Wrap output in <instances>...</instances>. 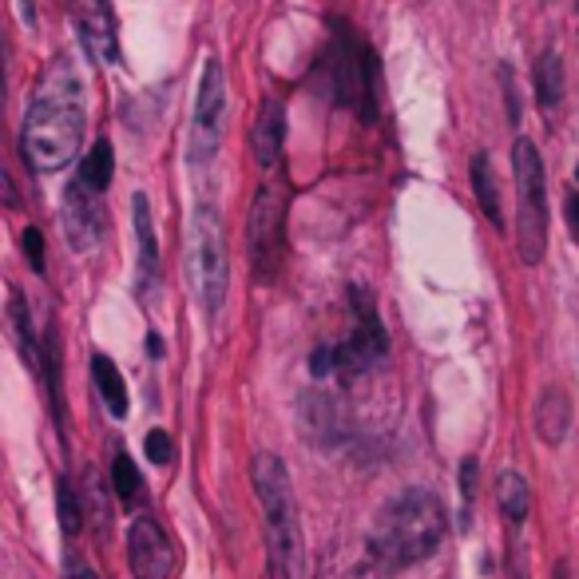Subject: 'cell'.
<instances>
[{
  "mask_svg": "<svg viewBox=\"0 0 579 579\" xmlns=\"http://www.w3.org/2000/svg\"><path fill=\"white\" fill-rule=\"evenodd\" d=\"M83 127H88V107H83V80L76 72L72 56H56L41 76V88L32 95L29 115H24L21 151L24 163L41 175L64 171L80 156Z\"/></svg>",
  "mask_w": 579,
  "mask_h": 579,
  "instance_id": "6da1fadb",
  "label": "cell"
},
{
  "mask_svg": "<svg viewBox=\"0 0 579 579\" xmlns=\"http://www.w3.org/2000/svg\"><path fill=\"white\" fill-rule=\"evenodd\" d=\"M441 540H445V504L429 488H405L373 520L370 556L382 568H409L433 556Z\"/></svg>",
  "mask_w": 579,
  "mask_h": 579,
  "instance_id": "7a4b0ae2",
  "label": "cell"
},
{
  "mask_svg": "<svg viewBox=\"0 0 579 579\" xmlns=\"http://www.w3.org/2000/svg\"><path fill=\"white\" fill-rule=\"evenodd\" d=\"M254 492H259L262 516H266V536H270V556L279 579H298L302 576V532H298V508H294V488H290V473L274 453H259L254 465Z\"/></svg>",
  "mask_w": 579,
  "mask_h": 579,
  "instance_id": "3957f363",
  "label": "cell"
},
{
  "mask_svg": "<svg viewBox=\"0 0 579 579\" xmlns=\"http://www.w3.org/2000/svg\"><path fill=\"white\" fill-rule=\"evenodd\" d=\"M186 279L203 314L218 321L227 302V238H223V218L211 203H198L186 223Z\"/></svg>",
  "mask_w": 579,
  "mask_h": 579,
  "instance_id": "277c9868",
  "label": "cell"
},
{
  "mask_svg": "<svg viewBox=\"0 0 579 579\" xmlns=\"http://www.w3.org/2000/svg\"><path fill=\"white\" fill-rule=\"evenodd\" d=\"M353 302V333L345 338L342 345H318L310 353V373L314 377H357V373L373 370V365L385 357V345H389V333H385L382 318L373 310V302L365 290L353 286L350 290Z\"/></svg>",
  "mask_w": 579,
  "mask_h": 579,
  "instance_id": "5b68a950",
  "label": "cell"
},
{
  "mask_svg": "<svg viewBox=\"0 0 579 579\" xmlns=\"http://www.w3.org/2000/svg\"><path fill=\"white\" fill-rule=\"evenodd\" d=\"M512 175H516V247L524 266H536L548 250V186H544V159L532 139L512 147Z\"/></svg>",
  "mask_w": 579,
  "mask_h": 579,
  "instance_id": "8992f818",
  "label": "cell"
},
{
  "mask_svg": "<svg viewBox=\"0 0 579 579\" xmlns=\"http://www.w3.org/2000/svg\"><path fill=\"white\" fill-rule=\"evenodd\" d=\"M321 68H326V88L333 92V100L353 107L362 120H373V107H377V60L345 24H333V44L326 60H321Z\"/></svg>",
  "mask_w": 579,
  "mask_h": 579,
  "instance_id": "52a82bcc",
  "label": "cell"
},
{
  "mask_svg": "<svg viewBox=\"0 0 579 579\" xmlns=\"http://www.w3.org/2000/svg\"><path fill=\"white\" fill-rule=\"evenodd\" d=\"M286 203L279 186H262L250 203L247 242H250V266L262 286L279 282L282 262H286Z\"/></svg>",
  "mask_w": 579,
  "mask_h": 579,
  "instance_id": "ba28073f",
  "label": "cell"
},
{
  "mask_svg": "<svg viewBox=\"0 0 579 579\" xmlns=\"http://www.w3.org/2000/svg\"><path fill=\"white\" fill-rule=\"evenodd\" d=\"M223 120H227V72L223 64H203V80H198L195 115H191V159L211 163L223 144Z\"/></svg>",
  "mask_w": 579,
  "mask_h": 579,
  "instance_id": "9c48e42d",
  "label": "cell"
},
{
  "mask_svg": "<svg viewBox=\"0 0 579 579\" xmlns=\"http://www.w3.org/2000/svg\"><path fill=\"white\" fill-rule=\"evenodd\" d=\"M68 16H72L76 41L95 64L120 60V29H115L112 0H68Z\"/></svg>",
  "mask_w": 579,
  "mask_h": 579,
  "instance_id": "30bf717a",
  "label": "cell"
},
{
  "mask_svg": "<svg viewBox=\"0 0 579 579\" xmlns=\"http://www.w3.org/2000/svg\"><path fill=\"white\" fill-rule=\"evenodd\" d=\"M60 227L76 254H88V250H95V242H100V195H95L80 175L64 186Z\"/></svg>",
  "mask_w": 579,
  "mask_h": 579,
  "instance_id": "8fae6325",
  "label": "cell"
},
{
  "mask_svg": "<svg viewBox=\"0 0 579 579\" xmlns=\"http://www.w3.org/2000/svg\"><path fill=\"white\" fill-rule=\"evenodd\" d=\"M127 556H132V576L135 579H171L175 568V552L171 540L159 527V520L139 516L127 532Z\"/></svg>",
  "mask_w": 579,
  "mask_h": 579,
  "instance_id": "7c38bea8",
  "label": "cell"
},
{
  "mask_svg": "<svg viewBox=\"0 0 579 579\" xmlns=\"http://www.w3.org/2000/svg\"><path fill=\"white\" fill-rule=\"evenodd\" d=\"M132 215H135V238H139V266H135V294L139 298H151L156 286L163 282V270H159V242H156V227H151V203L147 195L132 198Z\"/></svg>",
  "mask_w": 579,
  "mask_h": 579,
  "instance_id": "4fadbf2b",
  "label": "cell"
},
{
  "mask_svg": "<svg viewBox=\"0 0 579 579\" xmlns=\"http://www.w3.org/2000/svg\"><path fill=\"white\" fill-rule=\"evenodd\" d=\"M282 144H286V104H282L279 95H266V100H262L259 120H254V132H250V151H254V163H259L262 171L279 167Z\"/></svg>",
  "mask_w": 579,
  "mask_h": 579,
  "instance_id": "5bb4252c",
  "label": "cell"
},
{
  "mask_svg": "<svg viewBox=\"0 0 579 579\" xmlns=\"http://www.w3.org/2000/svg\"><path fill=\"white\" fill-rule=\"evenodd\" d=\"M92 382H95V394L100 401L107 405L112 417H127V385H124V373L115 370V362L107 353H92Z\"/></svg>",
  "mask_w": 579,
  "mask_h": 579,
  "instance_id": "9a60e30c",
  "label": "cell"
},
{
  "mask_svg": "<svg viewBox=\"0 0 579 579\" xmlns=\"http://www.w3.org/2000/svg\"><path fill=\"white\" fill-rule=\"evenodd\" d=\"M571 429V401L564 389H548V394L540 397L536 405V433L548 441V445H559Z\"/></svg>",
  "mask_w": 579,
  "mask_h": 579,
  "instance_id": "2e32d148",
  "label": "cell"
},
{
  "mask_svg": "<svg viewBox=\"0 0 579 579\" xmlns=\"http://www.w3.org/2000/svg\"><path fill=\"white\" fill-rule=\"evenodd\" d=\"M468 175H473V195H476V203H480V211H485V218L497 230H504V211H500V191H497V175H492V159H488L485 151H476Z\"/></svg>",
  "mask_w": 579,
  "mask_h": 579,
  "instance_id": "e0dca14e",
  "label": "cell"
},
{
  "mask_svg": "<svg viewBox=\"0 0 579 579\" xmlns=\"http://www.w3.org/2000/svg\"><path fill=\"white\" fill-rule=\"evenodd\" d=\"M9 306H12L9 318H12V333H16V345H21V357L32 365L36 377H44V345L36 338V330H32V314L24 306L21 290H9Z\"/></svg>",
  "mask_w": 579,
  "mask_h": 579,
  "instance_id": "ac0fdd59",
  "label": "cell"
},
{
  "mask_svg": "<svg viewBox=\"0 0 579 579\" xmlns=\"http://www.w3.org/2000/svg\"><path fill=\"white\" fill-rule=\"evenodd\" d=\"M532 88H536V104L544 112H552L564 100V60H559L556 48H548L536 60V68H532Z\"/></svg>",
  "mask_w": 579,
  "mask_h": 579,
  "instance_id": "d6986e66",
  "label": "cell"
},
{
  "mask_svg": "<svg viewBox=\"0 0 579 579\" xmlns=\"http://www.w3.org/2000/svg\"><path fill=\"white\" fill-rule=\"evenodd\" d=\"M497 504H500V512H504L508 524H524V520H527V504H532L524 476L512 473V468H504V473L497 476Z\"/></svg>",
  "mask_w": 579,
  "mask_h": 579,
  "instance_id": "ffe728a7",
  "label": "cell"
},
{
  "mask_svg": "<svg viewBox=\"0 0 579 579\" xmlns=\"http://www.w3.org/2000/svg\"><path fill=\"white\" fill-rule=\"evenodd\" d=\"M112 175H115L112 144H107V139H95V147L83 156V163H80V179L92 186L95 195H104L107 186H112Z\"/></svg>",
  "mask_w": 579,
  "mask_h": 579,
  "instance_id": "44dd1931",
  "label": "cell"
},
{
  "mask_svg": "<svg viewBox=\"0 0 579 579\" xmlns=\"http://www.w3.org/2000/svg\"><path fill=\"white\" fill-rule=\"evenodd\" d=\"M112 485H115V497L124 500L127 508H135L139 500H144V476H139V468H135V461L127 453H115Z\"/></svg>",
  "mask_w": 579,
  "mask_h": 579,
  "instance_id": "7402d4cb",
  "label": "cell"
},
{
  "mask_svg": "<svg viewBox=\"0 0 579 579\" xmlns=\"http://www.w3.org/2000/svg\"><path fill=\"white\" fill-rule=\"evenodd\" d=\"M56 512H60V527L68 532V536H76L80 532V500H76V492H72V485H64L60 480V488H56Z\"/></svg>",
  "mask_w": 579,
  "mask_h": 579,
  "instance_id": "603a6c76",
  "label": "cell"
},
{
  "mask_svg": "<svg viewBox=\"0 0 579 579\" xmlns=\"http://www.w3.org/2000/svg\"><path fill=\"white\" fill-rule=\"evenodd\" d=\"M144 449H147V461H151V465H171V461H175V445H171V436H167L163 429H151Z\"/></svg>",
  "mask_w": 579,
  "mask_h": 579,
  "instance_id": "cb8c5ba5",
  "label": "cell"
},
{
  "mask_svg": "<svg viewBox=\"0 0 579 579\" xmlns=\"http://www.w3.org/2000/svg\"><path fill=\"white\" fill-rule=\"evenodd\" d=\"M21 242H24V259H29V266L36 270V274H44V235L36 227H29L21 235Z\"/></svg>",
  "mask_w": 579,
  "mask_h": 579,
  "instance_id": "d4e9b609",
  "label": "cell"
},
{
  "mask_svg": "<svg viewBox=\"0 0 579 579\" xmlns=\"http://www.w3.org/2000/svg\"><path fill=\"white\" fill-rule=\"evenodd\" d=\"M476 476H480L476 456H465V461H461V500H465V512L473 508V500H476Z\"/></svg>",
  "mask_w": 579,
  "mask_h": 579,
  "instance_id": "484cf974",
  "label": "cell"
},
{
  "mask_svg": "<svg viewBox=\"0 0 579 579\" xmlns=\"http://www.w3.org/2000/svg\"><path fill=\"white\" fill-rule=\"evenodd\" d=\"M564 215H568V230L579 242V191H568V198H564Z\"/></svg>",
  "mask_w": 579,
  "mask_h": 579,
  "instance_id": "4316f807",
  "label": "cell"
},
{
  "mask_svg": "<svg viewBox=\"0 0 579 579\" xmlns=\"http://www.w3.org/2000/svg\"><path fill=\"white\" fill-rule=\"evenodd\" d=\"M147 353H151V357H163V338H159V333H147Z\"/></svg>",
  "mask_w": 579,
  "mask_h": 579,
  "instance_id": "83f0119b",
  "label": "cell"
},
{
  "mask_svg": "<svg viewBox=\"0 0 579 579\" xmlns=\"http://www.w3.org/2000/svg\"><path fill=\"white\" fill-rule=\"evenodd\" d=\"M21 16H24V24H36V4H32V0H21Z\"/></svg>",
  "mask_w": 579,
  "mask_h": 579,
  "instance_id": "f1b7e54d",
  "label": "cell"
},
{
  "mask_svg": "<svg viewBox=\"0 0 579 579\" xmlns=\"http://www.w3.org/2000/svg\"><path fill=\"white\" fill-rule=\"evenodd\" d=\"M80 579H95V576H88V571H80Z\"/></svg>",
  "mask_w": 579,
  "mask_h": 579,
  "instance_id": "f546056e",
  "label": "cell"
},
{
  "mask_svg": "<svg viewBox=\"0 0 579 579\" xmlns=\"http://www.w3.org/2000/svg\"><path fill=\"white\" fill-rule=\"evenodd\" d=\"M576 186H579V167H576Z\"/></svg>",
  "mask_w": 579,
  "mask_h": 579,
  "instance_id": "4dcf8cb0",
  "label": "cell"
}]
</instances>
